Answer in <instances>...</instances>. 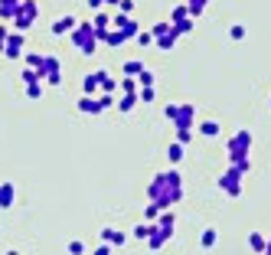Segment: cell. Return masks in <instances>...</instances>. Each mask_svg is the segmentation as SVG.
Here are the masks:
<instances>
[{
  "instance_id": "5",
  "label": "cell",
  "mask_w": 271,
  "mask_h": 255,
  "mask_svg": "<svg viewBox=\"0 0 271 255\" xmlns=\"http://www.w3.org/2000/svg\"><path fill=\"white\" fill-rule=\"evenodd\" d=\"M216 239H219V236H216L212 229H209V232H203V249H212V245H216Z\"/></svg>"
},
{
  "instance_id": "3",
  "label": "cell",
  "mask_w": 271,
  "mask_h": 255,
  "mask_svg": "<svg viewBox=\"0 0 271 255\" xmlns=\"http://www.w3.org/2000/svg\"><path fill=\"white\" fill-rule=\"evenodd\" d=\"M248 249L251 252H265V236H261V232H251L248 236Z\"/></svg>"
},
{
  "instance_id": "9",
  "label": "cell",
  "mask_w": 271,
  "mask_h": 255,
  "mask_svg": "<svg viewBox=\"0 0 271 255\" xmlns=\"http://www.w3.org/2000/svg\"><path fill=\"white\" fill-rule=\"evenodd\" d=\"M265 252H271V239H265Z\"/></svg>"
},
{
  "instance_id": "7",
  "label": "cell",
  "mask_w": 271,
  "mask_h": 255,
  "mask_svg": "<svg viewBox=\"0 0 271 255\" xmlns=\"http://www.w3.org/2000/svg\"><path fill=\"white\" fill-rule=\"evenodd\" d=\"M232 40H236V43L245 40V26H232Z\"/></svg>"
},
{
  "instance_id": "2",
  "label": "cell",
  "mask_w": 271,
  "mask_h": 255,
  "mask_svg": "<svg viewBox=\"0 0 271 255\" xmlns=\"http://www.w3.org/2000/svg\"><path fill=\"white\" fill-rule=\"evenodd\" d=\"M248 147H251V134H248V131H239V134L229 141V157H236V154H248Z\"/></svg>"
},
{
  "instance_id": "1",
  "label": "cell",
  "mask_w": 271,
  "mask_h": 255,
  "mask_svg": "<svg viewBox=\"0 0 271 255\" xmlns=\"http://www.w3.org/2000/svg\"><path fill=\"white\" fill-rule=\"evenodd\" d=\"M219 187L229 193V197H239V190H242V173H236V170L222 173V177H219Z\"/></svg>"
},
{
  "instance_id": "8",
  "label": "cell",
  "mask_w": 271,
  "mask_h": 255,
  "mask_svg": "<svg viewBox=\"0 0 271 255\" xmlns=\"http://www.w3.org/2000/svg\"><path fill=\"white\" fill-rule=\"evenodd\" d=\"M203 4H206V0H189V13H200Z\"/></svg>"
},
{
  "instance_id": "4",
  "label": "cell",
  "mask_w": 271,
  "mask_h": 255,
  "mask_svg": "<svg viewBox=\"0 0 271 255\" xmlns=\"http://www.w3.org/2000/svg\"><path fill=\"white\" fill-rule=\"evenodd\" d=\"M173 118L180 121V128H189V121H193V108H180Z\"/></svg>"
},
{
  "instance_id": "6",
  "label": "cell",
  "mask_w": 271,
  "mask_h": 255,
  "mask_svg": "<svg viewBox=\"0 0 271 255\" xmlns=\"http://www.w3.org/2000/svg\"><path fill=\"white\" fill-rule=\"evenodd\" d=\"M203 134H206V138L219 134V125H216V121H206V125H203Z\"/></svg>"
}]
</instances>
